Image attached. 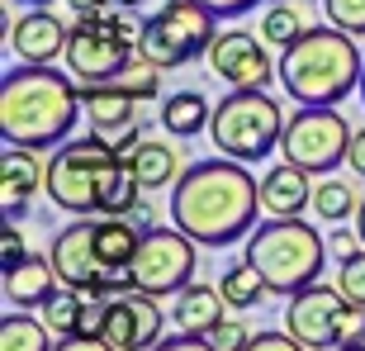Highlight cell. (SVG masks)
<instances>
[{
  "instance_id": "cell-1",
  "label": "cell",
  "mask_w": 365,
  "mask_h": 351,
  "mask_svg": "<svg viewBox=\"0 0 365 351\" xmlns=\"http://www.w3.org/2000/svg\"><path fill=\"white\" fill-rule=\"evenodd\" d=\"M261 214V180H252L247 162L218 157L195 162L171 185V223L200 247H232L252 238Z\"/></svg>"
},
{
  "instance_id": "cell-2",
  "label": "cell",
  "mask_w": 365,
  "mask_h": 351,
  "mask_svg": "<svg viewBox=\"0 0 365 351\" xmlns=\"http://www.w3.org/2000/svg\"><path fill=\"white\" fill-rule=\"evenodd\" d=\"M81 114V86L53 62H19L0 76V138L14 148H62Z\"/></svg>"
},
{
  "instance_id": "cell-3",
  "label": "cell",
  "mask_w": 365,
  "mask_h": 351,
  "mask_svg": "<svg viewBox=\"0 0 365 351\" xmlns=\"http://www.w3.org/2000/svg\"><path fill=\"white\" fill-rule=\"evenodd\" d=\"M275 71L294 105H341L361 86L365 57L351 34H341L337 24H318L284 48Z\"/></svg>"
},
{
  "instance_id": "cell-4",
  "label": "cell",
  "mask_w": 365,
  "mask_h": 351,
  "mask_svg": "<svg viewBox=\"0 0 365 351\" xmlns=\"http://www.w3.org/2000/svg\"><path fill=\"white\" fill-rule=\"evenodd\" d=\"M138 34H143V19L133 10H123V5L76 14L67 53H62L71 81L76 86L123 81V71L133 67V57H138Z\"/></svg>"
},
{
  "instance_id": "cell-5",
  "label": "cell",
  "mask_w": 365,
  "mask_h": 351,
  "mask_svg": "<svg viewBox=\"0 0 365 351\" xmlns=\"http://www.w3.org/2000/svg\"><path fill=\"white\" fill-rule=\"evenodd\" d=\"M327 257L332 252H327L323 233L304 218H271V223H257L247 238V261H257V270L284 299L318 280Z\"/></svg>"
},
{
  "instance_id": "cell-6",
  "label": "cell",
  "mask_w": 365,
  "mask_h": 351,
  "mask_svg": "<svg viewBox=\"0 0 365 351\" xmlns=\"http://www.w3.org/2000/svg\"><path fill=\"white\" fill-rule=\"evenodd\" d=\"M284 109L275 105L266 91H252V86H232L223 100L214 105V119H209V138L214 148L232 162H266L284 138Z\"/></svg>"
},
{
  "instance_id": "cell-7",
  "label": "cell",
  "mask_w": 365,
  "mask_h": 351,
  "mask_svg": "<svg viewBox=\"0 0 365 351\" xmlns=\"http://www.w3.org/2000/svg\"><path fill=\"white\" fill-rule=\"evenodd\" d=\"M119 157H114V143H105L100 133L91 138H71L48 157V171H43V190L48 200L62 209V214H100V195H105L109 176H114Z\"/></svg>"
},
{
  "instance_id": "cell-8",
  "label": "cell",
  "mask_w": 365,
  "mask_h": 351,
  "mask_svg": "<svg viewBox=\"0 0 365 351\" xmlns=\"http://www.w3.org/2000/svg\"><path fill=\"white\" fill-rule=\"evenodd\" d=\"M218 14H209L200 0H166L162 10L143 19V34H138V57L152 62L162 71H176L195 57H209L218 29Z\"/></svg>"
},
{
  "instance_id": "cell-9",
  "label": "cell",
  "mask_w": 365,
  "mask_h": 351,
  "mask_svg": "<svg viewBox=\"0 0 365 351\" xmlns=\"http://www.w3.org/2000/svg\"><path fill=\"white\" fill-rule=\"evenodd\" d=\"M284 327L309 351H337L341 342H365V304L346 299L341 290L313 280L289 295Z\"/></svg>"
},
{
  "instance_id": "cell-10",
  "label": "cell",
  "mask_w": 365,
  "mask_h": 351,
  "mask_svg": "<svg viewBox=\"0 0 365 351\" xmlns=\"http://www.w3.org/2000/svg\"><path fill=\"white\" fill-rule=\"evenodd\" d=\"M284 162L304 166V171L313 176H327L337 171L341 162H346V152H351V128H346V119H341L332 105H299L294 114H289V123H284Z\"/></svg>"
},
{
  "instance_id": "cell-11",
  "label": "cell",
  "mask_w": 365,
  "mask_h": 351,
  "mask_svg": "<svg viewBox=\"0 0 365 351\" xmlns=\"http://www.w3.org/2000/svg\"><path fill=\"white\" fill-rule=\"evenodd\" d=\"M195 238L171 223V228H148L143 233V247H138L133 266H128V280L133 290L143 295H157V299H176L190 280H195Z\"/></svg>"
},
{
  "instance_id": "cell-12",
  "label": "cell",
  "mask_w": 365,
  "mask_h": 351,
  "mask_svg": "<svg viewBox=\"0 0 365 351\" xmlns=\"http://www.w3.org/2000/svg\"><path fill=\"white\" fill-rule=\"evenodd\" d=\"M48 257H53L57 280L67 285V290H81V295H95V299L119 295L114 280L105 275V266H100V257H95V214H86L81 223H67L53 238Z\"/></svg>"
},
{
  "instance_id": "cell-13",
  "label": "cell",
  "mask_w": 365,
  "mask_h": 351,
  "mask_svg": "<svg viewBox=\"0 0 365 351\" xmlns=\"http://www.w3.org/2000/svg\"><path fill=\"white\" fill-rule=\"evenodd\" d=\"M162 327H166V318H162V309H157V295L123 290V295H109L100 337L114 342L119 351H152L162 342Z\"/></svg>"
},
{
  "instance_id": "cell-14",
  "label": "cell",
  "mask_w": 365,
  "mask_h": 351,
  "mask_svg": "<svg viewBox=\"0 0 365 351\" xmlns=\"http://www.w3.org/2000/svg\"><path fill=\"white\" fill-rule=\"evenodd\" d=\"M209 67L228 86H252V91H266L271 81H280V71H275L271 53H266V39L247 34V29L218 34L214 48H209Z\"/></svg>"
},
{
  "instance_id": "cell-15",
  "label": "cell",
  "mask_w": 365,
  "mask_h": 351,
  "mask_svg": "<svg viewBox=\"0 0 365 351\" xmlns=\"http://www.w3.org/2000/svg\"><path fill=\"white\" fill-rule=\"evenodd\" d=\"M5 34H10V53L19 62H57L67 53V39H71V24H62L48 5H29V14L19 19H5Z\"/></svg>"
},
{
  "instance_id": "cell-16",
  "label": "cell",
  "mask_w": 365,
  "mask_h": 351,
  "mask_svg": "<svg viewBox=\"0 0 365 351\" xmlns=\"http://www.w3.org/2000/svg\"><path fill=\"white\" fill-rule=\"evenodd\" d=\"M138 247H143V228H138L128 214H100L95 218V257L105 266V275L114 280V290H133L128 280V266H133Z\"/></svg>"
},
{
  "instance_id": "cell-17",
  "label": "cell",
  "mask_w": 365,
  "mask_h": 351,
  "mask_svg": "<svg viewBox=\"0 0 365 351\" xmlns=\"http://www.w3.org/2000/svg\"><path fill=\"white\" fill-rule=\"evenodd\" d=\"M261 209L271 218H299L304 209H313V171L294 162H280L261 176Z\"/></svg>"
},
{
  "instance_id": "cell-18",
  "label": "cell",
  "mask_w": 365,
  "mask_h": 351,
  "mask_svg": "<svg viewBox=\"0 0 365 351\" xmlns=\"http://www.w3.org/2000/svg\"><path fill=\"white\" fill-rule=\"evenodd\" d=\"M138 105H143V100H138L123 81L81 86V109H86V119H91L95 133H123V128H133L138 123L133 109Z\"/></svg>"
},
{
  "instance_id": "cell-19",
  "label": "cell",
  "mask_w": 365,
  "mask_h": 351,
  "mask_svg": "<svg viewBox=\"0 0 365 351\" xmlns=\"http://www.w3.org/2000/svg\"><path fill=\"white\" fill-rule=\"evenodd\" d=\"M43 171L48 166H38L34 148L5 143V152H0V204H5V218H24L29 195L43 185Z\"/></svg>"
},
{
  "instance_id": "cell-20",
  "label": "cell",
  "mask_w": 365,
  "mask_h": 351,
  "mask_svg": "<svg viewBox=\"0 0 365 351\" xmlns=\"http://www.w3.org/2000/svg\"><path fill=\"white\" fill-rule=\"evenodd\" d=\"M223 318H228V299H223V290H218V285L190 280L185 290L176 295V304H171V323H176V332L209 337V332H214Z\"/></svg>"
},
{
  "instance_id": "cell-21",
  "label": "cell",
  "mask_w": 365,
  "mask_h": 351,
  "mask_svg": "<svg viewBox=\"0 0 365 351\" xmlns=\"http://www.w3.org/2000/svg\"><path fill=\"white\" fill-rule=\"evenodd\" d=\"M57 285L62 280H57L53 257H24L5 275V299H10L14 309H43L57 295Z\"/></svg>"
},
{
  "instance_id": "cell-22",
  "label": "cell",
  "mask_w": 365,
  "mask_h": 351,
  "mask_svg": "<svg viewBox=\"0 0 365 351\" xmlns=\"http://www.w3.org/2000/svg\"><path fill=\"white\" fill-rule=\"evenodd\" d=\"M157 119H162V128L171 138H200L209 128V119H214V105L200 91H171L162 100V109H157Z\"/></svg>"
},
{
  "instance_id": "cell-23",
  "label": "cell",
  "mask_w": 365,
  "mask_h": 351,
  "mask_svg": "<svg viewBox=\"0 0 365 351\" xmlns=\"http://www.w3.org/2000/svg\"><path fill=\"white\" fill-rule=\"evenodd\" d=\"M309 14H304V5H299V0H271V5H266V14H261V39L271 43V48H289V43H299L304 39V34H309Z\"/></svg>"
},
{
  "instance_id": "cell-24",
  "label": "cell",
  "mask_w": 365,
  "mask_h": 351,
  "mask_svg": "<svg viewBox=\"0 0 365 351\" xmlns=\"http://www.w3.org/2000/svg\"><path fill=\"white\" fill-rule=\"evenodd\" d=\"M133 171L143 180V190H162V185H176L180 180V152L171 143H148L133 152Z\"/></svg>"
},
{
  "instance_id": "cell-25",
  "label": "cell",
  "mask_w": 365,
  "mask_h": 351,
  "mask_svg": "<svg viewBox=\"0 0 365 351\" xmlns=\"http://www.w3.org/2000/svg\"><path fill=\"white\" fill-rule=\"evenodd\" d=\"M218 290H223V299H228V309L232 313H247V309H257L266 295H275L271 280L257 270V261H237V266L218 280Z\"/></svg>"
},
{
  "instance_id": "cell-26",
  "label": "cell",
  "mask_w": 365,
  "mask_h": 351,
  "mask_svg": "<svg viewBox=\"0 0 365 351\" xmlns=\"http://www.w3.org/2000/svg\"><path fill=\"white\" fill-rule=\"evenodd\" d=\"M53 327L43 318H29V309H14L0 318V351H53Z\"/></svg>"
},
{
  "instance_id": "cell-27",
  "label": "cell",
  "mask_w": 365,
  "mask_h": 351,
  "mask_svg": "<svg viewBox=\"0 0 365 351\" xmlns=\"http://www.w3.org/2000/svg\"><path fill=\"white\" fill-rule=\"evenodd\" d=\"M356 209H361L356 185H346V180H323V185H313V214H318V223H341V218H351Z\"/></svg>"
},
{
  "instance_id": "cell-28",
  "label": "cell",
  "mask_w": 365,
  "mask_h": 351,
  "mask_svg": "<svg viewBox=\"0 0 365 351\" xmlns=\"http://www.w3.org/2000/svg\"><path fill=\"white\" fill-rule=\"evenodd\" d=\"M81 313H86V295L62 285V295L43 304V323L53 327V337H71V332H81Z\"/></svg>"
},
{
  "instance_id": "cell-29",
  "label": "cell",
  "mask_w": 365,
  "mask_h": 351,
  "mask_svg": "<svg viewBox=\"0 0 365 351\" xmlns=\"http://www.w3.org/2000/svg\"><path fill=\"white\" fill-rule=\"evenodd\" d=\"M323 19H327V24H337L341 34L361 39V34H365V0H323Z\"/></svg>"
},
{
  "instance_id": "cell-30",
  "label": "cell",
  "mask_w": 365,
  "mask_h": 351,
  "mask_svg": "<svg viewBox=\"0 0 365 351\" xmlns=\"http://www.w3.org/2000/svg\"><path fill=\"white\" fill-rule=\"evenodd\" d=\"M337 290L356 304H365V247L351 252L346 261H337Z\"/></svg>"
},
{
  "instance_id": "cell-31",
  "label": "cell",
  "mask_w": 365,
  "mask_h": 351,
  "mask_svg": "<svg viewBox=\"0 0 365 351\" xmlns=\"http://www.w3.org/2000/svg\"><path fill=\"white\" fill-rule=\"evenodd\" d=\"M123 86H128L138 100H157V95H162V67H152V62L138 57L133 67L123 71Z\"/></svg>"
},
{
  "instance_id": "cell-32",
  "label": "cell",
  "mask_w": 365,
  "mask_h": 351,
  "mask_svg": "<svg viewBox=\"0 0 365 351\" xmlns=\"http://www.w3.org/2000/svg\"><path fill=\"white\" fill-rule=\"evenodd\" d=\"M242 351H309L304 342L284 327V332H275V327H266V332H252V337L242 342Z\"/></svg>"
},
{
  "instance_id": "cell-33",
  "label": "cell",
  "mask_w": 365,
  "mask_h": 351,
  "mask_svg": "<svg viewBox=\"0 0 365 351\" xmlns=\"http://www.w3.org/2000/svg\"><path fill=\"white\" fill-rule=\"evenodd\" d=\"M24 257H29L24 238H19V228H14V218H5V233H0V275H10Z\"/></svg>"
},
{
  "instance_id": "cell-34",
  "label": "cell",
  "mask_w": 365,
  "mask_h": 351,
  "mask_svg": "<svg viewBox=\"0 0 365 351\" xmlns=\"http://www.w3.org/2000/svg\"><path fill=\"white\" fill-rule=\"evenodd\" d=\"M247 337H252V332H247L237 318H223V323L209 332V342H214L218 351H242V342H247Z\"/></svg>"
},
{
  "instance_id": "cell-35",
  "label": "cell",
  "mask_w": 365,
  "mask_h": 351,
  "mask_svg": "<svg viewBox=\"0 0 365 351\" xmlns=\"http://www.w3.org/2000/svg\"><path fill=\"white\" fill-rule=\"evenodd\" d=\"M53 351H119V347L105 342L100 332H71V337H57Z\"/></svg>"
},
{
  "instance_id": "cell-36",
  "label": "cell",
  "mask_w": 365,
  "mask_h": 351,
  "mask_svg": "<svg viewBox=\"0 0 365 351\" xmlns=\"http://www.w3.org/2000/svg\"><path fill=\"white\" fill-rule=\"evenodd\" d=\"M209 14H218V19H242L247 10H257V5H271V0H200Z\"/></svg>"
},
{
  "instance_id": "cell-37",
  "label": "cell",
  "mask_w": 365,
  "mask_h": 351,
  "mask_svg": "<svg viewBox=\"0 0 365 351\" xmlns=\"http://www.w3.org/2000/svg\"><path fill=\"white\" fill-rule=\"evenodd\" d=\"M361 233H351V228H337L332 238H327V252H332V261H346L351 252H361Z\"/></svg>"
},
{
  "instance_id": "cell-38",
  "label": "cell",
  "mask_w": 365,
  "mask_h": 351,
  "mask_svg": "<svg viewBox=\"0 0 365 351\" xmlns=\"http://www.w3.org/2000/svg\"><path fill=\"white\" fill-rule=\"evenodd\" d=\"M152 351H218L209 337H195V332H180V337H162Z\"/></svg>"
},
{
  "instance_id": "cell-39",
  "label": "cell",
  "mask_w": 365,
  "mask_h": 351,
  "mask_svg": "<svg viewBox=\"0 0 365 351\" xmlns=\"http://www.w3.org/2000/svg\"><path fill=\"white\" fill-rule=\"evenodd\" d=\"M138 148H143V133H138V123H133V128H123V133H119V143H114V157L133 166V152H138Z\"/></svg>"
},
{
  "instance_id": "cell-40",
  "label": "cell",
  "mask_w": 365,
  "mask_h": 351,
  "mask_svg": "<svg viewBox=\"0 0 365 351\" xmlns=\"http://www.w3.org/2000/svg\"><path fill=\"white\" fill-rule=\"evenodd\" d=\"M346 166H351L356 176H365V128H356V133H351V152H346Z\"/></svg>"
},
{
  "instance_id": "cell-41",
  "label": "cell",
  "mask_w": 365,
  "mask_h": 351,
  "mask_svg": "<svg viewBox=\"0 0 365 351\" xmlns=\"http://www.w3.org/2000/svg\"><path fill=\"white\" fill-rule=\"evenodd\" d=\"M356 233H361V243H365V200H361V209H356Z\"/></svg>"
},
{
  "instance_id": "cell-42",
  "label": "cell",
  "mask_w": 365,
  "mask_h": 351,
  "mask_svg": "<svg viewBox=\"0 0 365 351\" xmlns=\"http://www.w3.org/2000/svg\"><path fill=\"white\" fill-rule=\"evenodd\" d=\"M337 351H365V342H341Z\"/></svg>"
},
{
  "instance_id": "cell-43",
  "label": "cell",
  "mask_w": 365,
  "mask_h": 351,
  "mask_svg": "<svg viewBox=\"0 0 365 351\" xmlns=\"http://www.w3.org/2000/svg\"><path fill=\"white\" fill-rule=\"evenodd\" d=\"M19 5H53V0H19Z\"/></svg>"
},
{
  "instance_id": "cell-44",
  "label": "cell",
  "mask_w": 365,
  "mask_h": 351,
  "mask_svg": "<svg viewBox=\"0 0 365 351\" xmlns=\"http://www.w3.org/2000/svg\"><path fill=\"white\" fill-rule=\"evenodd\" d=\"M361 100H365V71H361Z\"/></svg>"
}]
</instances>
